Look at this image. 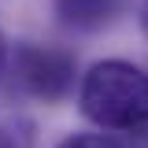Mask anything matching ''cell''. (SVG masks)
<instances>
[{
    "label": "cell",
    "mask_w": 148,
    "mask_h": 148,
    "mask_svg": "<svg viewBox=\"0 0 148 148\" xmlns=\"http://www.w3.org/2000/svg\"><path fill=\"white\" fill-rule=\"evenodd\" d=\"M82 111L104 130H141L148 122V71L126 59H104L82 78Z\"/></svg>",
    "instance_id": "1"
},
{
    "label": "cell",
    "mask_w": 148,
    "mask_h": 148,
    "mask_svg": "<svg viewBox=\"0 0 148 148\" xmlns=\"http://www.w3.org/2000/svg\"><path fill=\"white\" fill-rule=\"evenodd\" d=\"M15 78L26 92L41 100H59L74 85V56L45 45H18L15 48Z\"/></svg>",
    "instance_id": "2"
},
{
    "label": "cell",
    "mask_w": 148,
    "mask_h": 148,
    "mask_svg": "<svg viewBox=\"0 0 148 148\" xmlns=\"http://www.w3.org/2000/svg\"><path fill=\"white\" fill-rule=\"evenodd\" d=\"M56 11L71 26H100L119 11V0H56Z\"/></svg>",
    "instance_id": "3"
},
{
    "label": "cell",
    "mask_w": 148,
    "mask_h": 148,
    "mask_svg": "<svg viewBox=\"0 0 148 148\" xmlns=\"http://www.w3.org/2000/svg\"><path fill=\"white\" fill-rule=\"evenodd\" d=\"M56 148H122V145L111 141V137H104V133H74L67 141H59Z\"/></svg>",
    "instance_id": "4"
},
{
    "label": "cell",
    "mask_w": 148,
    "mask_h": 148,
    "mask_svg": "<svg viewBox=\"0 0 148 148\" xmlns=\"http://www.w3.org/2000/svg\"><path fill=\"white\" fill-rule=\"evenodd\" d=\"M133 137H137V145H133V148H148V122H145L141 130H133Z\"/></svg>",
    "instance_id": "5"
},
{
    "label": "cell",
    "mask_w": 148,
    "mask_h": 148,
    "mask_svg": "<svg viewBox=\"0 0 148 148\" xmlns=\"http://www.w3.org/2000/svg\"><path fill=\"white\" fill-rule=\"evenodd\" d=\"M4 67H8V41H4V34H0V74H4Z\"/></svg>",
    "instance_id": "6"
},
{
    "label": "cell",
    "mask_w": 148,
    "mask_h": 148,
    "mask_svg": "<svg viewBox=\"0 0 148 148\" xmlns=\"http://www.w3.org/2000/svg\"><path fill=\"white\" fill-rule=\"evenodd\" d=\"M141 26H145V34H148V0L141 4Z\"/></svg>",
    "instance_id": "7"
}]
</instances>
